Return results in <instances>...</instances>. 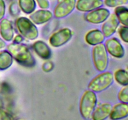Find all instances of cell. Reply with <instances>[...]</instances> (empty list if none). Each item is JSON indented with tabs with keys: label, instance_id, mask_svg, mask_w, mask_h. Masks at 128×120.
I'll return each instance as SVG.
<instances>
[{
	"label": "cell",
	"instance_id": "2",
	"mask_svg": "<svg viewBox=\"0 0 128 120\" xmlns=\"http://www.w3.org/2000/svg\"><path fill=\"white\" fill-rule=\"evenodd\" d=\"M97 96L95 92L87 90L84 92L80 104V113L83 118L89 119L91 117L97 104Z\"/></svg>",
	"mask_w": 128,
	"mask_h": 120
},
{
	"label": "cell",
	"instance_id": "8",
	"mask_svg": "<svg viewBox=\"0 0 128 120\" xmlns=\"http://www.w3.org/2000/svg\"><path fill=\"white\" fill-rule=\"evenodd\" d=\"M105 48L108 53L116 58H122L125 54L124 48L120 41L116 38L108 39L105 42Z\"/></svg>",
	"mask_w": 128,
	"mask_h": 120
},
{
	"label": "cell",
	"instance_id": "13",
	"mask_svg": "<svg viewBox=\"0 0 128 120\" xmlns=\"http://www.w3.org/2000/svg\"><path fill=\"white\" fill-rule=\"evenodd\" d=\"M52 13L49 10H41L32 12L30 18L36 24H42L48 22L52 18Z\"/></svg>",
	"mask_w": 128,
	"mask_h": 120
},
{
	"label": "cell",
	"instance_id": "18",
	"mask_svg": "<svg viewBox=\"0 0 128 120\" xmlns=\"http://www.w3.org/2000/svg\"><path fill=\"white\" fill-rule=\"evenodd\" d=\"M116 14L120 23L123 26H128V8L124 6L116 7L114 10Z\"/></svg>",
	"mask_w": 128,
	"mask_h": 120
},
{
	"label": "cell",
	"instance_id": "23",
	"mask_svg": "<svg viewBox=\"0 0 128 120\" xmlns=\"http://www.w3.org/2000/svg\"><path fill=\"white\" fill-rule=\"evenodd\" d=\"M104 3L108 7L116 8L128 4V0H104Z\"/></svg>",
	"mask_w": 128,
	"mask_h": 120
},
{
	"label": "cell",
	"instance_id": "10",
	"mask_svg": "<svg viewBox=\"0 0 128 120\" xmlns=\"http://www.w3.org/2000/svg\"><path fill=\"white\" fill-rule=\"evenodd\" d=\"M120 22L115 14L110 15L102 26V32L106 38L111 37L119 27Z\"/></svg>",
	"mask_w": 128,
	"mask_h": 120
},
{
	"label": "cell",
	"instance_id": "21",
	"mask_svg": "<svg viewBox=\"0 0 128 120\" xmlns=\"http://www.w3.org/2000/svg\"><path fill=\"white\" fill-rule=\"evenodd\" d=\"M115 81L121 86L128 84V72L126 70L119 69L114 72L113 75Z\"/></svg>",
	"mask_w": 128,
	"mask_h": 120
},
{
	"label": "cell",
	"instance_id": "9",
	"mask_svg": "<svg viewBox=\"0 0 128 120\" xmlns=\"http://www.w3.org/2000/svg\"><path fill=\"white\" fill-rule=\"evenodd\" d=\"M110 15V12L108 9L99 8L86 14L85 20L92 24H101L104 22Z\"/></svg>",
	"mask_w": 128,
	"mask_h": 120
},
{
	"label": "cell",
	"instance_id": "25",
	"mask_svg": "<svg viewBox=\"0 0 128 120\" xmlns=\"http://www.w3.org/2000/svg\"><path fill=\"white\" fill-rule=\"evenodd\" d=\"M10 12L12 16H16L20 14V6L17 2H13L10 6Z\"/></svg>",
	"mask_w": 128,
	"mask_h": 120
},
{
	"label": "cell",
	"instance_id": "20",
	"mask_svg": "<svg viewBox=\"0 0 128 120\" xmlns=\"http://www.w3.org/2000/svg\"><path fill=\"white\" fill-rule=\"evenodd\" d=\"M18 4L21 10L26 14L33 12L36 7L35 0H19Z\"/></svg>",
	"mask_w": 128,
	"mask_h": 120
},
{
	"label": "cell",
	"instance_id": "28",
	"mask_svg": "<svg viewBox=\"0 0 128 120\" xmlns=\"http://www.w3.org/2000/svg\"><path fill=\"white\" fill-rule=\"evenodd\" d=\"M6 10V5L4 0H0V20L3 18L5 14Z\"/></svg>",
	"mask_w": 128,
	"mask_h": 120
},
{
	"label": "cell",
	"instance_id": "12",
	"mask_svg": "<svg viewBox=\"0 0 128 120\" xmlns=\"http://www.w3.org/2000/svg\"><path fill=\"white\" fill-rule=\"evenodd\" d=\"M128 116V103L121 102L112 107L110 118L111 120H121Z\"/></svg>",
	"mask_w": 128,
	"mask_h": 120
},
{
	"label": "cell",
	"instance_id": "4",
	"mask_svg": "<svg viewBox=\"0 0 128 120\" xmlns=\"http://www.w3.org/2000/svg\"><path fill=\"white\" fill-rule=\"evenodd\" d=\"M114 81L113 74L106 71L94 78L88 84V89L95 92H100L107 90L111 86Z\"/></svg>",
	"mask_w": 128,
	"mask_h": 120
},
{
	"label": "cell",
	"instance_id": "3",
	"mask_svg": "<svg viewBox=\"0 0 128 120\" xmlns=\"http://www.w3.org/2000/svg\"><path fill=\"white\" fill-rule=\"evenodd\" d=\"M16 26L19 32L25 38L34 40L39 35L38 30L31 20L26 17H20L16 20Z\"/></svg>",
	"mask_w": 128,
	"mask_h": 120
},
{
	"label": "cell",
	"instance_id": "31",
	"mask_svg": "<svg viewBox=\"0 0 128 120\" xmlns=\"http://www.w3.org/2000/svg\"><path fill=\"white\" fill-rule=\"evenodd\" d=\"M2 104H3V103H2V100H1V98H0V108H1L2 107Z\"/></svg>",
	"mask_w": 128,
	"mask_h": 120
},
{
	"label": "cell",
	"instance_id": "1",
	"mask_svg": "<svg viewBox=\"0 0 128 120\" xmlns=\"http://www.w3.org/2000/svg\"><path fill=\"white\" fill-rule=\"evenodd\" d=\"M12 58L21 66L31 68L35 66L36 61L28 48L20 43L10 44L7 47Z\"/></svg>",
	"mask_w": 128,
	"mask_h": 120
},
{
	"label": "cell",
	"instance_id": "5",
	"mask_svg": "<svg viewBox=\"0 0 128 120\" xmlns=\"http://www.w3.org/2000/svg\"><path fill=\"white\" fill-rule=\"evenodd\" d=\"M92 60L96 70L103 72L107 69L109 63L108 52L104 44L100 43L92 49Z\"/></svg>",
	"mask_w": 128,
	"mask_h": 120
},
{
	"label": "cell",
	"instance_id": "26",
	"mask_svg": "<svg viewBox=\"0 0 128 120\" xmlns=\"http://www.w3.org/2000/svg\"><path fill=\"white\" fill-rule=\"evenodd\" d=\"M12 118H13L10 113L0 108V120H9Z\"/></svg>",
	"mask_w": 128,
	"mask_h": 120
},
{
	"label": "cell",
	"instance_id": "11",
	"mask_svg": "<svg viewBox=\"0 0 128 120\" xmlns=\"http://www.w3.org/2000/svg\"><path fill=\"white\" fill-rule=\"evenodd\" d=\"M103 5L102 0H78L76 8L81 12H90L101 8Z\"/></svg>",
	"mask_w": 128,
	"mask_h": 120
},
{
	"label": "cell",
	"instance_id": "29",
	"mask_svg": "<svg viewBox=\"0 0 128 120\" xmlns=\"http://www.w3.org/2000/svg\"><path fill=\"white\" fill-rule=\"evenodd\" d=\"M22 40H23L22 36L18 34L14 37V42H16V43H20L21 42H22Z\"/></svg>",
	"mask_w": 128,
	"mask_h": 120
},
{
	"label": "cell",
	"instance_id": "17",
	"mask_svg": "<svg viewBox=\"0 0 128 120\" xmlns=\"http://www.w3.org/2000/svg\"><path fill=\"white\" fill-rule=\"evenodd\" d=\"M105 38L102 32L98 29H94L88 31L85 36V41L88 44L96 46L98 44L102 43Z\"/></svg>",
	"mask_w": 128,
	"mask_h": 120
},
{
	"label": "cell",
	"instance_id": "22",
	"mask_svg": "<svg viewBox=\"0 0 128 120\" xmlns=\"http://www.w3.org/2000/svg\"><path fill=\"white\" fill-rule=\"evenodd\" d=\"M118 98L120 102L128 103V84L123 86L118 95Z\"/></svg>",
	"mask_w": 128,
	"mask_h": 120
},
{
	"label": "cell",
	"instance_id": "7",
	"mask_svg": "<svg viewBox=\"0 0 128 120\" xmlns=\"http://www.w3.org/2000/svg\"><path fill=\"white\" fill-rule=\"evenodd\" d=\"M76 0H62L54 9V15L56 18H63L68 16L76 7Z\"/></svg>",
	"mask_w": 128,
	"mask_h": 120
},
{
	"label": "cell",
	"instance_id": "16",
	"mask_svg": "<svg viewBox=\"0 0 128 120\" xmlns=\"http://www.w3.org/2000/svg\"><path fill=\"white\" fill-rule=\"evenodd\" d=\"M34 51L43 60H48L51 56V51L48 45L42 41H36L32 44Z\"/></svg>",
	"mask_w": 128,
	"mask_h": 120
},
{
	"label": "cell",
	"instance_id": "30",
	"mask_svg": "<svg viewBox=\"0 0 128 120\" xmlns=\"http://www.w3.org/2000/svg\"><path fill=\"white\" fill-rule=\"evenodd\" d=\"M6 46V42L1 38H0V50L4 48Z\"/></svg>",
	"mask_w": 128,
	"mask_h": 120
},
{
	"label": "cell",
	"instance_id": "15",
	"mask_svg": "<svg viewBox=\"0 0 128 120\" xmlns=\"http://www.w3.org/2000/svg\"><path fill=\"white\" fill-rule=\"evenodd\" d=\"M0 34L6 41H11L14 37V30L11 21L2 19L0 22Z\"/></svg>",
	"mask_w": 128,
	"mask_h": 120
},
{
	"label": "cell",
	"instance_id": "14",
	"mask_svg": "<svg viewBox=\"0 0 128 120\" xmlns=\"http://www.w3.org/2000/svg\"><path fill=\"white\" fill-rule=\"evenodd\" d=\"M112 109V105L108 102H104L100 104L92 112V118L94 120H103L110 116Z\"/></svg>",
	"mask_w": 128,
	"mask_h": 120
},
{
	"label": "cell",
	"instance_id": "24",
	"mask_svg": "<svg viewBox=\"0 0 128 120\" xmlns=\"http://www.w3.org/2000/svg\"><path fill=\"white\" fill-rule=\"evenodd\" d=\"M118 34L121 40L128 43V26L123 25L120 26L118 29Z\"/></svg>",
	"mask_w": 128,
	"mask_h": 120
},
{
	"label": "cell",
	"instance_id": "27",
	"mask_svg": "<svg viewBox=\"0 0 128 120\" xmlns=\"http://www.w3.org/2000/svg\"><path fill=\"white\" fill-rule=\"evenodd\" d=\"M36 1L39 6L43 10H46L50 7V2L48 0H36Z\"/></svg>",
	"mask_w": 128,
	"mask_h": 120
},
{
	"label": "cell",
	"instance_id": "19",
	"mask_svg": "<svg viewBox=\"0 0 128 120\" xmlns=\"http://www.w3.org/2000/svg\"><path fill=\"white\" fill-rule=\"evenodd\" d=\"M13 58L8 51L0 52V70H6L12 64Z\"/></svg>",
	"mask_w": 128,
	"mask_h": 120
},
{
	"label": "cell",
	"instance_id": "6",
	"mask_svg": "<svg viewBox=\"0 0 128 120\" xmlns=\"http://www.w3.org/2000/svg\"><path fill=\"white\" fill-rule=\"evenodd\" d=\"M72 32L71 30L68 28L61 29L54 32L50 38V44L52 46L58 48L67 43L71 39Z\"/></svg>",
	"mask_w": 128,
	"mask_h": 120
},
{
	"label": "cell",
	"instance_id": "32",
	"mask_svg": "<svg viewBox=\"0 0 128 120\" xmlns=\"http://www.w3.org/2000/svg\"><path fill=\"white\" fill-rule=\"evenodd\" d=\"M126 71H128V69H126Z\"/></svg>",
	"mask_w": 128,
	"mask_h": 120
}]
</instances>
